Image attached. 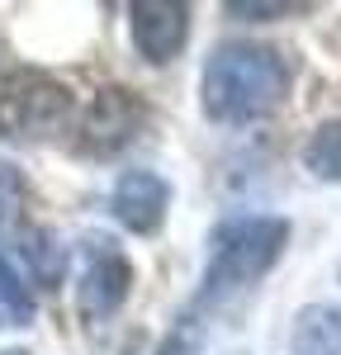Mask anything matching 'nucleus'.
Wrapping results in <instances>:
<instances>
[{
	"label": "nucleus",
	"mask_w": 341,
	"mask_h": 355,
	"mask_svg": "<svg viewBox=\"0 0 341 355\" xmlns=\"http://www.w3.org/2000/svg\"><path fill=\"white\" fill-rule=\"evenodd\" d=\"M289 90V67L280 53L232 43L204 62V110L218 123H252L270 114Z\"/></svg>",
	"instance_id": "1"
},
{
	"label": "nucleus",
	"mask_w": 341,
	"mask_h": 355,
	"mask_svg": "<svg viewBox=\"0 0 341 355\" xmlns=\"http://www.w3.org/2000/svg\"><path fill=\"white\" fill-rule=\"evenodd\" d=\"M289 223L284 218H237L223 223L213 237L209 275H204V299H227L237 289H252L261 275L280 261Z\"/></svg>",
	"instance_id": "2"
},
{
	"label": "nucleus",
	"mask_w": 341,
	"mask_h": 355,
	"mask_svg": "<svg viewBox=\"0 0 341 355\" xmlns=\"http://www.w3.org/2000/svg\"><path fill=\"white\" fill-rule=\"evenodd\" d=\"M71 123V90L43 71L0 76V137H48Z\"/></svg>",
	"instance_id": "3"
},
{
	"label": "nucleus",
	"mask_w": 341,
	"mask_h": 355,
	"mask_svg": "<svg viewBox=\"0 0 341 355\" xmlns=\"http://www.w3.org/2000/svg\"><path fill=\"white\" fill-rule=\"evenodd\" d=\"M128 284H133V266L114 251V242H95L90 266H85V275H81V289H76L81 318L85 322H105L114 308L128 299Z\"/></svg>",
	"instance_id": "4"
},
{
	"label": "nucleus",
	"mask_w": 341,
	"mask_h": 355,
	"mask_svg": "<svg viewBox=\"0 0 341 355\" xmlns=\"http://www.w3.org/2000/svg\"><path fill=\"white\" fill-rule=\"evenodd\" d=\"M166 204H170V185L157 171H128V175H119V185L110 194L114 218L123 223L128 232H142V237L161 227Z\"/></svg>",
	"instance_id": "5"
},
{
	"label": "nucleus",
	"mask_w": 341,
	"mask_h": 355,
	"mask_svg": "<svg viewBox=\"0 0 341 355\" xmlns=\"http://www.w3.org/2000/svg\"><path fill=\"white\" fill-rule=\"evenodd\" d=\"M185 33H190V10L185 5H175V0L133 5V38H138V53L147 62H170L185 48Z\"/></svg>",
	"instance_id": "6"
},
{
	"label": "nucleus",
	"mask_w": 341,
	"mask_h": 355,
	"mask_svg": "<svg viewBox=\"0 0 341 355\" xmlns=\"http://www.w3.org/2000/svg\"><path fill=\"white\" fill-rule=\"evenodd\" d=\"M142 123V105L128 95V90H105L90 114H85L81 133H85V147L90 152H114V147H123L128 137L138 133Z\"/></svg>",
	"instance_id": "7"
},
{
	"label": "nucleus",
	"mask_w": 341,
	"mask_h": 355,
	"mask_svg": "<svg viewBox=\"0 0 341 355\" xmlns=\"http://www.w3.org/2000/svg\"><path fill=\"white\" fill-rule=\"evenodd\" d=\"M299 355H341V308H313L294 327Z\"/></svg>",
	"instance_id": "8"
},
{
	"label": "nucleus",
	"mask_w": 341,
	"mask_h": 355,
	"mask_svg": "<svg viewBox=\"0 0 341 355\" xmlns=\"http://www.w3.org/2000/svg\"><path fill=\"white\" fill-rule=\"evenodd\" d=\"M304 162H308L313 175H322V180H341V119L322 123V128L308 137Z\"/></svg>",
	"instance_id": "9"
},
{
	"label": "nucleus",
	"mask_w": 341,
	"mask_h": 355,
	"mask_svg": "<svg viewBox=\"0 0 341 355\" xmlns=\"http://www.w3.org/2000/svg\"><path fill=\"white\" fill-rule=\"evenodd\" d=\"M0 308L15 318V322H28V313H33V299H28V284L19 275L5 266V256H0Z\"/></svg>",
	"instance_id": "10"
},
{
	"label": "nucleus",
	"mask_w": 341,
	"mask_h": 355,
	"mask_svg": "<svg viewBox=\"0 0 341 355\" xmlns=\"http://www.w3.org/2000/svg\"><path fill=\"white\" fill-rule=\"evenodd\" d=\"M308 5H227V15H242V19H275V15H299Z\"/></svg>",
	"instance_id": "11"
},
{
	"label": "nucleus",
	"mask_w": 341,
	"mask_h": 355,
	"mask_svg": "<svg viewBox=\"0 0 341 355\" xmlns=\"http://www.w3.org/2000/svg\"><path fill=\"white\" fill-rule=\"evenodd\" d=\"M15 190H19V180H15V171H10V166L0 162V204H5V199H10ZM0 214H5V209H0Z\"/></svg>",
	"instance_id": "12"
},
{
	"label": "nucleus",
	"mask_w": 341,
	"mask_h": 355,
	"mask_svg": "<svg viewBox=\"0 0 341 355\" xmlns=\"http://www.w3.org/2000/svg\"><path fill=\"white\" fill-rule=\"evenodd\" d=\"M5 355H28V351H5Z\"/></svg>",
	"instance_id": "13"
}]
</instances>
